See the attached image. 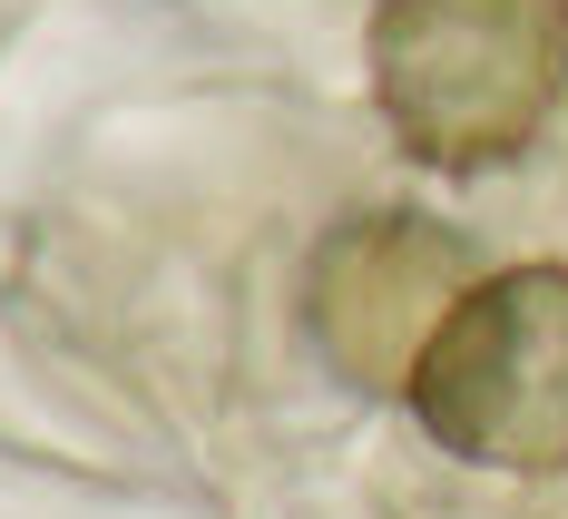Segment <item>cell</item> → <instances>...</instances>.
<instances>
[{
    "label": "cell",
    "mask_w": 568,
    "mask_h": 519,
    "mask_svg": "<svg viewBox=\"0 0 568 519\" xmlns=\"http://www.w3.org/2000/svg\"><path fill=\"white\" fill-rule=\"evenodd\" d=\"M363 69L412 167H519L568 99V0H373Z\"/></svg>",
    "instance_id": "6da1fadb"
},
{
    "label": "cell",
    "mask_w": 568,
    "mask_h": 519,
    "mask_svg": "<svg viewBox=\"0 0 568 519\" xmlns=\"http://www.w3.org/2000/svg\"><path fill=\"white\" fill-rule=\"evenodd\" d=\"M470 285H480V255L460 226L422 206H363L304 265V334L353 393H412L422 344Z\"/></svg>",
    "instance_id": "3957f363"
},
{
    "label": "cell",
    "mask_w": 568,
    "mask_h": 519,
    "mask_svg": "<svg viewBox=\"0 0 568 519\" xmlns=\"http://www.w3.org/2000/svg\"><path fill=\"white\" fill-rule=\"evenodd\" d=\"M412 421L470 470H568V265H500L412 363Z\"/></svg>",
    "instance_id": "7a4b0ae2"
}]
</instances>
